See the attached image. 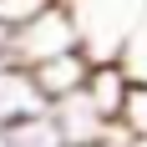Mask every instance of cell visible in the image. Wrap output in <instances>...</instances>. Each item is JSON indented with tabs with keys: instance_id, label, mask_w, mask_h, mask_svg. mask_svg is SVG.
Masks as SVG:
<instances>
[{
	"instance_id": "obj_10",
	"label": "cell",
	"mask_w": 147,
	"mask_h": 147,
	"mask_svg": "<svg viewBox=\"0 0 147 147\" xmlns=\"http://www.w3.org/2000/svg\"><path fill=\"white\" fill-rule=\"evenodd\" d=\"M102 147H132V137H127V132H112V137H107Z\"/></svg>"
},
{
	"instance_id": "obj_3",
	"label": "cell",
	"mask_w": 147,
	"mask_h": 147,
	"mask_svg": "<svg viewBox=\"0 0 147 147\" xmlns=\"http://www.w3.org/2000/svg\"><path fill=\"white\" fill-rule=\"evenodd\" d=\"M51 112H56L66 142H86V147H96V142H107V137L117 132V122L102 117V107L91 102L86 86H76V91H66V96H56V102H51Z\"/></svg>"
},
{
	"instance_id": "obj_6",
	"label": "cell",
	"mask_w": 147,
	"mask_h": 147,
	"mask_svg": "<svg viewBox=\"0 0 147 147\" xmlns=\"http://www.w3.org/2000/svg\"><path fill=\"white\" fill-rule=\"evenodd\" d=\"M127 86H132V71H127L117 56H112V61H96V66H91V76H86V91H91V102L102 107L107 122H117L122 102H127Z\"/></svg>"
},
{
	"instance_id": "obj_8",
	"label": "cell",
	"mask_w": 147,
	"mask_h": 147,
	"mask_svg": "<svg viewBox=\"0 0 147 147\" xmlns=\"http://www.w3.org/2000/svg\"><path fill=\"white\" fill-rule=\"evenodd\" d=\"M117 132H127L132 142H147V81L127 86V102L117 112Z\"/></svg>"
},
{
	"instance_id": "obj_7",
	"label": "cell",
	"mask_w": 147,
	"mask_h": 147,
	"mask_svg": "<svg viewBox=\"0 0 147 147\" xmlns=\"http://www.w3.org/2000/svg\"><path fill=\"white\" fill-rule=\"evenodd\" d=\"M5 142H10V147H66V132H61L56 112H51V102H46L41 112L15 117L10 127H5Z\"/></svg>"
},
{
	"instance_id": "obj_2",
	"label": "cell",
	"mask_w": 147,
	"mask_h": 147,
	"mask_svg": "<svg viewBox=\"0 0 147 147\" xmlns=\"http://www.w3.org/2000/svg\"><path fill=\"white\" fill-rule=\"evenodd\" d=\"M81 46V30H76L66 0H46L41 10H30L20 26H10V61L20 66H41V61L61 56V51H76Z\"/></svg>"
},
{
	"instance_id": "obj_13",
	"label": "cell",
	"mask_w": 147,
	"mask_h": 147,
	"mask_svg": "<svg viewBox=\"0 0 147 147\" xmlns=\"http://www.w3.org/2000/svg\"><path fill=\"white\" fill-rule=\"evenodd\" d=\"M132 147H147V142H132Z\"/></svg>"
},
{
	"instance_id": "obj_4",
	"label": "cell",
	"mask_w": 147,
	"mask_h": 147,
	"mask_svg": "<svg viewBox=\"0 0 147 147\" xmlns=\"http://www.w3.org/2000/svg\"><path fill=\"white\" fill-rule=\"evenodd\" d=\"M91 51L86 46H76V51H61V56L41 61V66H30V76H36V86H41L46 102H56V96H66V91L76 86H86V76H91Z\"/></svg>"
},
{
	"instance_id": "obj_5",
	"label": "cell",
	"mask_w": 147,
	"mask_h": 147,
	"mask_svg": "<svg viewBox=\"0 0 147 147\" xmlns=\"http://www.w3.org/2000/svg\"><path fill=\"white\" fill-rule=\"evenodd\" d=\"M46 96L41 86H36V76H30V66H20V61H0V127H10L15 117H26V112H41Z\"/></svg>"
},
{
	"instance_id": "obj_11",
	"label": "cell",
	"mask_w": 147,
	"mask_h": 147,
	"mask_svg": "<svg viewBox=\"0 0 147 147\" xmlns=\"http://www.w3.org/2000/svg\"><path fill=\"white\" fill-rule=\"evenodd\" d=\"M0 147H10V142H5V127H0Z\"/></svg>"
},
{
	"instance_id": "obj_12",
	"label": "cell",
	"mask_w": 147,
	"mask_h": 147,
	"mask_svg": "<svg viewBox=\"0 0 147 147\" xmlns=\"http://www.w3.org/2000/svg\"><path fill=\"white\" fill-rule=\"evenodd\" d=\"M66 147H86V142H66ZM96 147H102V142H96Z\"/></svg>"
},
{
	"instance_id": "obj_1",
	"label": "cell",
	"mask_w": 147,
	"mask_h": 147,
	"mask_svg": "<svg viewBox=\"0 0 147 147\" xmlns=\"http://www.w3.org/2000/svg\"><path fill=\"white\" fill-rule=\"evenodd\" d=\"M66 10H71L91 61H112V56H122V46L132 41V30L142 26L147 0H66Z\"/></svg>"
},
{
	"instance_id": "obj_9",
	"label": "cell",
	"mask_w": 147,
	"mask_h": 147,
	"mask_svg": "<svg viewBox=\"0 0 147 147\" xmlns=\"http://www.w3.org/2000/svg\"><path fill=\"white\" fill-rule=\"evenodd\" d=\"M122 66H127V71H132V81H147V15H142V26L132 30V41L122 46Z\"/></svg>"
}]
</instances>
